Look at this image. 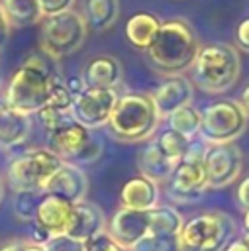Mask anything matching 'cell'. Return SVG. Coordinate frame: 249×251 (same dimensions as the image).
Here are the masks:
<instances>
[{"label":"cell","instance_id":"cell-36","mask_svg":"<svg viewBox=\"0 0 249 251\" xmlns=\"http://www.w3.org/2000/svg\"><path fill=\"white\" fill-rule=\"evenodd\" d=\"M49 239H51V235H49V233H47V231H45L41 226H37L35 222H31L27 241H29V243H35V245H45Z\"/></svg>","mask_w":249,"mask_h":251},{"label":"cell","instance_id":"cell-7","mask_svg":"<svg viewBox=\"0 0 249 251\" xmlns=\"http://www.w3.org/2000/svg\"><path fill=\"white\" fill-rule=\"evenodd\" d=\"M208 190L206 167H204V143L190 145L186 155L174 163L165 192L174 204H194Z\"/></svg>","mask_w":249,"mask_h":251},{"label":"cell","instance_id":"cell-4","mask_svg":"<svg viewBox=\"0 0 249 251\" xmlns=\"http://www.w3.org/2000/svg\"><path fill=\"white\" fill-rule=\"evenodd\" d=\"M161 114L147 92L122 94L112 110L108 127L122 143H141L151 139L161 124Z\"/></svg>","mask_w":249,"mask_h":251},{"label":"cell","instance_id":"cell-9","mask_svg":"<svg viewBox=\"0 0 249 251\" xmlns=\"http://www.w3.org/2000/svg\"><path fill=\"white\" fill-rule=\"evenodd\" d=\"M202 112L200 133L204 143H233L247 129V114L237 100H216Z\"/></svg>","mask_w":249,"mask_h":251},{"label":"cell","instance_id":"cell-23","mask_svg":"<svg viewBox=\"0 0 249 251\" xmlns=\"http://www.w3.org/2000/svg\"><path fill=\"white\" fill-rule=\"evenodd\" d=\"M147 220H149V233H159V235H178L184 218L178 208L173 204H155L153 208L147 210Z\"/></svg>","mask_w":249,"mask_h":251},{"label":"cell","instance_id":"cell-37","mask_svg":"<svg viewBox=\"0 0 249 251\" xmlns=\"http://www.w3.org/2000/svg\"><path fill=\"white\" fill-rule=\"evenodd\" d=\"M65 84H67V88H69V92L73 94V96H76V94H80L84 88H86V84H84V80H82V75H73V76H65Z\"/></svg>","mask_w":249,"mask_h":251},{"label":"cell","instance_id":"cell-44","mask_svg":"<svg viewBox=\"0 0 249 251\" xmlns=\"http://www.w3.org/2000/svg\"><path fill=\"white\" fill-rule=\"evenodd\" d=\"M2 196H4V180L0 176V200H2Z\"/></svg>","mask_w":249,"mask_h":251},{"label":"cell","instance_id":"cell-31","mask_svg":"<svg viewBox=\"0 0 249 251\" xmlns=\"http://www.w3.org/2000/svg\"><path fill=\"white\" fill-rule=\"evenodd\" d=\"M43 247L45 251H86V241L63 233V235H53Z\"/></svg>","mask_w":249,"mask_h":251},{"label":"cell","instance_id":"cell-20","mask_svg":"<svg viewBox=\"0 0 249 251\" xmlns=\"http://www.w3.org/2000/svg\"><path fill=\"white\" fill-rule=\"evenodd\" d=\"M82 80L88 88H118L122 82V63L114 55H96L86 63Z\"/></svg>","mask_w":249,"mask_h":251},{"label":"cell","instance_id":"cell-39","mask_svg":"<svg viewBox=\"0 0 249 251\" xmlns=\"http://www.w3.org/2000/svg\"><path fill=\"white\" fill-rule=\"evenodd\" d=\"M224 251H249V245H247L245 237L241 235V237H233Z\"/></svg>","mask_w":249,"mask_h":251},{"label":"cell","instance_id":"cell-41","mask_svg":"<svg viewBox=\"0 0 249 251\" xmlns=\"http://www.w3.org/2000/svg\"><path fill=\"white\" fill-rule=\"evenodd\" d=\"M237 104L243 108V112H245L247 118H249V82L243 86V90H241V94H239V98H237Z\"/></svg>","mask_w":249,"mask_h":251},{"label":"cell","instance_id":"cell-30","mask_svg":"<svg viewBox=\"0 0 249 251\" xmlns=\"http://www.w3.org/2000/svg\"><path fill=\"white\" fill-rule=\"evenodd\" d=\"M37 118H39V122L43 124V127H45L47 133L75 120L71 110H59V108H53V106L41 108V110L37 112Z\"/></svg>","mask_w":249,"mask_h":251},{"label":"cell","instance_id":"cell-17","mask_svg":"<svg viewBox=\"0 0 249 251\" xmlns=\"http://www.w3.org/2000/svg\"><path fill=\"white\" fill-rule=\"evenodd\" d=\"M100 231H106L104 212L88 200H82V202L75 204L65 235H71V237L80 239V241H88L90 237L98 235Z\"/></svg>","mask_w":249,"mask_h":251},{"label":"cell","instance_id":"cell-12","mask_svg":"<svg viewBox=\"0 0 249 251\" xmlns=\"http://www.w3.org/2000/svg\"><path fill=\"white\" fill-rule=\"evenodd\" d=\"M118 88H84L73 98V118L88 129L108 126L112 110L118 102Z\"/></svg>","mask_w":249,"mask_h":251},{"label":"cell","instance_id":"cell-22","mask_svg":"<svg viewBox=\"0 0 249 251\" xmlns=\"http://www.w3.org/2000/svg\"><path fill=\"white\" fill-rule=\"evenodd\" d=\"M159 27H161V20L155 14L137 12L125 22L124 33H125V39L129 41V45H133L135 49L147 51L159 31Z\"/></svg>","mask_w":249,"mask_h":251},{"label":"cell","instance_id":"cell-13","mask_svg":"<svg viewBox=\"0 0 249 251\" xmlns=\"http://www.w3.org/2000/svg\"><path fill=\"white\" fill-rule=\"evenodd\" d=\"M106 231L112 235V239H116L122 247L129 249L133 247L141 237H145L149 233V220H147V212L143 210H131V208H124L120 206L112 218L108 220V227Z\"/></svg>","mask_w":249,"mask_h":251},{"label":"cell","instance_id":"cell-8","mask_svg":"<svg viewBox=\"0 0 249 251\" xmlns=\"http://www.w3.org/2000/svg\"><path fill=\"white\" fill-rule=\"evenodd\" d=\"M63 159L49 147H31L10 161L8 184L18 190H43L47 180L59 169Z\"/></svg>","mask_w":249,"mask_h":251},{"label":"cell","instance_id":"cell-34","mask_svg":"<svg viewBox=\"0 0 249 251\" xmlns=\"http://www.w3.org/2000/svg\"><path fill=\"white\" fill-rule=\"evenodd\" d=\"M235 43L243 53H249V18H243L235 27Z\"/></svg>","mask_w":249,"mask_h":251},{"label":"cell","instance_id":"cell-18","mask_svg":"<svg viewBox=\"0 0 249 251\" xmlns=\"http://www.w3.org/2000/svg\"><path fill=\"white\" fill-rule=\"evenodd\" d=\"M31 133V118L0 98V149L22 145Z\"/></svg>","mask_w":249,"mask_h":251},{"label":"cell","instance_id":"cell-21","mask_svg":"<svg viewBox=\"0 0 249 251\" xmlns=\"http://www.w3.org/2000/svg\"><path fill=\"white\" fill-rule=\"evenodd\" d=\"M173 167H174V163L169 157L163 155V151L157 147L155 141H149L137 153V169H139V175L155 180L157 184L169 180V176L173 173Z\"/></svg>","mask_w":249,"mask_h":251},{"label":"cell","instance_id":"cell-3","mask_svg":"<svg viewBox=\"0 0 249 251\" xmlns=\"http://www.w3.org/2000/svg\"><path fill=\"white\" fill-rule=\"evenodd\" d=\"M190 82L206 94H224L239 78L241 57L231 43H208L196 53Z\"/></svg>","mask_w":249,"mask_h":251},{"label":"cell","instance_id":"cell-5","mask_svg":"<svg viewBox=\"0 0 249 251\" xmlns=\"http://www.w3.org/2000/svg\"><path fill=\"white\" fill-rule=\"evenodd\" d=\"M235 231V220L227 212L206 210L184 220L178 241L182 251H224Z\"/></svg>","mask_w":249,"mask_h":251},{"label":"cell","instance_id":"cell-40","mask_svg":"<svg viewBox=\"0 0 249 251\" xmlns=\"http://www.w3.org/2000/svg\"><path fill=\"white\" fill-rule=\"evenodd\" d=\"M25 243H27L25 239H12L6 245H2L0 251H24L25 249Z\"/></svg>","mask_w":249,"mask_h":251},{"label":"cell","instance_id":"cell-28","mask_svg":"<svg viewBox=\"0 0 249 251\" xmlns=\"http://www.w3.org/2000/svg\"><path fill=\"white\" fill-rule=\"evenodd\" d=\"M41 196H43V190H18V192H14V200H12L14 216L22 222L31 224L35 220V212H37Z\"/></svg>","mask_w":249,"mask_h":251},{"label":"cell","instance_id":"cell-45","mask_svg":"<svg viewBox=\"0 0 249 251\" xmlns=\"http://www.w3.org/2000/svg\"><path fill=\"white\" fill-rule=\"evenodd\" d=\"M0 88H2V75H0Z\"/></svg>","mask_w":249,"mask_h":251},{"label":"cell","instance_id":"cell-2","mask_svg":"<svg viewBox=\"0 0 249 251\" xmlns=\"http://www.w3.org/2000/svg\"><path fill=\"white\" fill-rule=\"evenodd\" d=\"M200 49L198 37L192 25L182 18L161 22V27L149 45L147 59L151 67L163 75H182L190 69Z\"/></svg>","mask_w":249,"mask_h":251},{"label":"cell","instance_id":"cell-10","mask_svg":"<svg viewBox=\"0 0 249 251\" xmlns=\"http://www.w3.org/2000/svg\"><path fill=\"white\" fill-rule=\"evenodd\" d=\"M47 141L53 153H57L63 161L75 163L78 167L98 161L104 151V145L92 135V131L75 120L49 131Z\"/></svg>","mask_w":249,"mask_h":251},{"label":"cell","instance_id":"cell-1","mask_svg":"<svg viewBox=\"0 0 249 251\" xmlns=\"http://www.w3.org/2000/svg\"><path fill=\"white\" fill-rule=\"evenodd\" d=\"M53 63L43 53L29 55L12 75L2 98L24 114H37L49 104L51 90L61 76Z\"/></svg>","mask_w":249,"mask_h":251},{"label":"cell","instance_id":"cell-46","mask_svg":"<svg viewBox=\"0 0 249 251\" xmlns=\"http://www.w3.org/2000/svg\"><path fill=\"white\" fill-rule=\"evenodd\" d=\"M243 237H245V235H243ZM245 241H247V245H249V237H245Z\"/></svg>","mask_w":249,"mask_h":251},{"label":"cell","instance_id":"cell-6","mask_svg":"<svg viewBox=\"0 0 249 251\" xmlns=\"http://www.w3.org/2000/svg\"><path fill=\"white\" fill-rule=\"evenodd\" d=\"M88 24L76 10H67L57 16L43 18L39 33V51L51 61L65 59L75 53L86 39Z\"/></svg>","mask_w":249,"mask_h":251},{"label":"cell","instance_id":"cell-11","mask_svg":"<svg viewBox=\"0 0 249 251\" xmlns=\"http://www.w3.org/2000/svg\"><path fill=\"white\" fill-rule=\"evenodd\" d=\"M204 167L208 188H227L243 171L241 149L235 143H204Z\"/></svg>","mask_w":249,"mask_h":251},{"label":"cell","instance_id":"cell-29","mask_svg":"<svg viewBox=\"0 0 249 251\" xmlns=\"http://www.w3.org/2000/svg\"><path fill=\"white\" fill-rule=\"evenodd\" d=\"M127 251H182L178 235H159L147 233Z\"/></svg>","mask_w":249,"mask_h":251},{"label":"cell","instance_id":"cell-33","mask_svg":"<svg viewBox=\"0 0 249 251\" xmlns=\"http://www.w3.org/2000/svg\"><path fill=\"white\" fill-rule=\"evenodd\" d=\"M37 2H39V10H41L43 18L73 10V4H75V0H37Z\"/></svg>","mask_w":249,"mask_h":251},{"label":"cell","instance_id":"cell-25","mask_svg":"<svg viewBox=\"0 0 249 251\" xmlns=\"http://www.w3.org/2000/svg\"><path fill=\"white\" fill-rule=\"evenodd\" d=\"M0 8L12 27H25L43 20L37 0H0Z\"/></svg>","mask_w":249,"mask_h":251},{"label":"cell","instance_id":"cell-32","mask_svg":"<svg viewBox=\"0 0 249 251\" xmlns=\"http://www.w3.org/2000/svg\"><path fill=\"white\" fill-rule=\"evenodd\" d=\"M86 251H127V249L122 247L116 239H112L108 231H100L98 235L86 241Z\"/></svg>","mask_w":249,"mask_h":251},{"label":"cell","instance_id":"cell-42","mask_svg":"<svg viewBox=\"0 0 249 251\" xmlns=\"http://www.w3.org/2000/svg\"><path fill=\"white\" fill-rule=\"evenodd\" d=\"M243 235L249 237V210H243Z\"/></svg>","mask_w":249,"mask_h":251},{"label":"cell","instance_id":"cell-27","mask_svg":"<svg viewBox=\"0 0 249 251\" xmlns=\"http://www.w3.org/2000/svg\"><path fill=\"white\" fill-rule=\"evenodd\" d=\"M153 141H155L157 147L163 151V155L169 157L173 163H178V161L186 155V151L190 149V145H192V139L184 137L182 133H178V131H174V129H171V127L159 131Z\"/></svg>","mask_w":249,"mask_h":251},{"label":"cell","instance_id":"cell-35","mask_svg":"<svg viewBox=\"0 0 249 251\" xmlns=\"http://www.w3.org/2000/svg\"><path fill=\"white\" fill-rule=\"evenodd\" d=\"M235 200L241 210H249V175L239 182V186L235 190Z\"/></svg>","mask_w":249,"mask_h":251},{"label":"cell","instance_id":"cell-16","mask_svg":"<svg viewBox=\"0 0 249 251\" xmlns=\"http://www.w3.org/2000/svg\"><path fill=\"white\" fill-rule=\"evenodd\" d=\"M73 208H75V204L71 200L61 198L57 194L43 192L33 222L37 226H41L51 237L53 235H63L67 231V227H69Z\"/></svg>","mask_w":249,"mask_h":251},{"label":"cell","instance_id":"cell-15","mask_svg":"<svg viewBox=\"0 0 249 251\" xmlns=\"http://www.w3.org/2000/svg\"><path fill=\"white\" fill-rule=\"evenodd\" d=\"M192 96H194V84L184 75H169L151 92V98L161 118H167L171 112L178 110L180 106L190 104Z\"/></svg>","mask_w":249,"mask_h":251},{"label":"cell","instance_id":"cell-24","mask_svg":"<svg viewBox=\"0 0 249 251\" xmlns=\"http://www.w3.org/2000/svg\"><path fill=\"white\" fill-rule=\"evenodd\" d=\"M120 0H84V20L94 31H104L116 24Z\"/></svg>","mask_w":249,"mask_h":251},{"label":"cell","instance_id":"cell-26","mask_svg":"<svg viewBox=\"0 0 249 251\" xmlns=\"http://www.w3.org/2000/svg\"><path fill=\"white\" fill-rule=\"evenodd\" d=\"M167 122H169V127L182 133L184 137L192 139L194 135L200 133V124H202V112L198 108H194L192 104H186V106H180L178 110L171 112L167 116Z\"/></svg>","mask_w":249,"mask_h":251},{"label":"cell","instance_id":"cell-38","mask_svg":"<svg viewBox=\"0 0 249 251\" xmlns=\"http://www.w3.org/2000/svg\"><path fill=\"white\" fill-rule=\"evenodd\" d=\"M10 29H12V25L8 24V20H6V16H4V12H2V8H0V49L8 43Z\"/></svg>","mask_w":249,"mask_h":251},{"label":"cell","instance_id":"cell-14","mask_svg":"<svg viewBox=\"0 0 249 251\" xmlns=\"http://www.w3.org/2000/svg\"><path fill=\"white\" fill-rule=\"evenodd\" d=\"M43 192L47 194H57L61 198L71 200L73 204H78L86 200L88 194V176L82 171V167L75 163L63 161L59 169L53 173V176L47 180Z\"/></svg>","mask_w":249,"mask_h":251},{"label":"cell","instance_id":"cell-43","mask_svg":"<svg viewBox=\"0 0 249 251\" xmlns=\"http://www.w3.org/2000/svg\"><path fill=\"white\" fill-rule=\"evenodd\" d=\"M25 241H27V239H25ZM24 251H45V247H43V245H35V243H29V241H27Z\"/></svg>","mask_w":249,"mask_h":251},{"label":"cell","instance_id":"cell-19","mask_svg":"<svg viewBox=\"0 0 249 251\" xmlns=\"http://www.w3.org/2000/svg\"><path fill=\"white\" fill-rule=\"evenodd\" d=\"M159 196H161V188L155 180L143 175H135L124 182L120 190V204L124 208L147 212L149 208L159 204Z\"/></svg>","mask_w":249,"mask_h":251}]
</instances>
